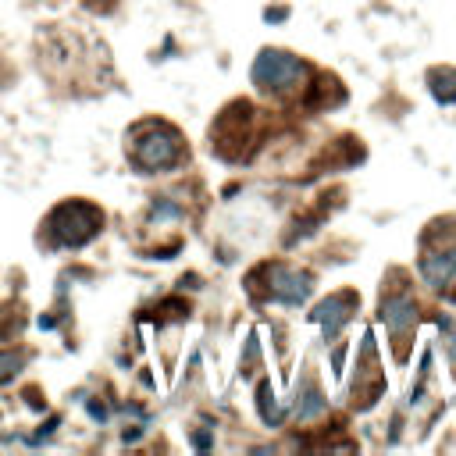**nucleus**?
I'll list each match as a JSON object with an SVG mask.
<instances>
[{
    "mask_svg": "<svg viewBox=\"0 0 456 456\" xmlns=\"http://www.w3.org/2000/svg\"><path fill=\"white\" fill-rule=\"evenodd\" d=\"M100 214L89 207V203H65V207H57L53 217H50V232L68 243V246H82L89 243L96 232H100Z\"/></svg>",
    "mask_w": 456,
    "mask_h": 456,
    "instance_id": "obj_1",
    "label": "nucleus"
},
{
    "mask_svg": "<svg viewBox=\"0 0 456 456\" xmlns=\"http://www.w3.org/2000/svg\"><path fill=\"white\" fill-rule=\"evenodd\" d=\"M303 75V65L296 61L293 53H281V50H264L257 57V65H253V79L264 86V89H285V86H293L296 79Z\"/></svg>",
    "mask_w": 456,
    "mask_h": 456,
    "instance_id": "obj_2",
    "label": "nucleus"
},
{
    "mask_svg": "<svg viewBox=\"0 0 456 456\" xmlns=\"http://www.w3.org/2000/svg\"><path fill=\"white\" fill-rule=\"evenodd\" d=\"M179 160V139L171 132H157V136H146L136 143V164L139 167H167Z\"/></svg>",
    "mask_w": 456,
    "mask_h": 456,
    "instance_id": "obj_3",
    "label": "nucleus"
},
{
    "mask_svg": "<svg viewBox=\"0 0 456 456\" xmlns=\"http://www.w3.org/2000/svg\"><path fill=\"white\" fill-rule=\"evenodd\" d=\"M310 293V278L300 271H285V267H271V296L285 300V303H300Z\"/></svg>",
    "mask_w": 456,
    "mask_h": 456,
    "instance_id": "obj_4",
    "label": "nucleus"
},
{
    "mask_svg": "<svg viewBox=\"0 0 456 456\" xmlns=\"http://www.w3.org/2000/svg\"><path fill=\"white\" fill-rule=\"evenodd\" d=\"M353 307H357V296H353V293L331 296L328 303H321V307H317L314 321H321V324H324V331H328V335H335L342 324L350 321V310H353Z\"/></svg>",
    "mask_w": 456,
    "mask_h": 456,
    "instance_id": "obj_5",
    "label": "nucleus"
},
{
    "mask_svg": "<svg viewBox=\"0 0 456 456\" xmlns=\"http://www.w3.org/2000/svg\"><path fill=\"white\" fill-rule=\"evenodd\" d=\"M414 303L407 296H395V300H385L381 303V321L392 328V331H403L407 324H414Z\"/></svg>",
    "mask_w": 456,
    "mask_h": 456,
    "instance_id": "obj_6",
    "label": "nucleus"
},
{
    "mask_svg": "<svg viewBox=\"0 0 456 456\" xmlns=\"http://www.w3.org/2000/svg\"><path fill=\"white\" fill-rule=\"evenodd\" d=\"M421 271L431 285H445L452 274H456V250L445 253V257H424L421 260Z\"/></svg>",
    "mask_w": 456,
    "mask_h": 456,
    "instance_id": "obj_7",
    "label": "nucleus"
},
{
    "mask_svg": "<svg viewBox=\"0 0 456 456\" xmlns=\"http://www.w3.org/2000/svg\"><path fill=\"white\" fill-rule=\"evenodd\" d=\"M18 367H22V357H15V353H0V381H8Z\"/></svg>",
    "mask_w": 456,
    "mask_h": 456,
    "instance_id": "obj_8",
    "label": "nucleus"
}]
</instances>
